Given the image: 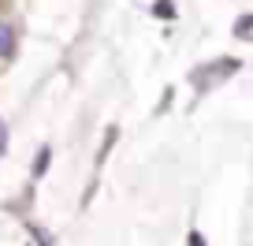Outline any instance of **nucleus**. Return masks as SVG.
<instances>
[{
  "mask_svg": "<svg viewBox=\"0 0 253 246\" xmlns=\"http://www.w3.org/2000/svg\"><path fill=\"white\" fill-rule=\"evenodd\" d=\"M153 15H157V19H175V4H171V0H157Z\"/></svg>",
  "mask_w": 253,
  "mask_h": 246,
  "instance_id": "39448f33",
  "label": "nucleus"
},
{
  "mask_svg": "<svg viewBox=\"0 0 253 246\" xmlns=\"http://www.w3.org/2000/svg\"><path fill=\"white\" fill-rule=\"evenodd\" d=\"M235 71H238L235 56H220V60H212V64H201L198 71H190V82L198 86V94H209L212 86H220V82L231 79Z\"/></svg>",
  "mask_w": 253,
  "mask_h": 246,
  "instance_id": "f257e3e1",
  "label": "nucleus"
},
{
  "mask_svg": "<svg viewBox=\"0 0 253 246\" xmlns=\"http://www.w3.org/2000/svg\"><path fill=\"white\" fill-rule=\"evenodd\" d=\"M4 153H8V127L0 123V157H4Z\"/></svg>",
  "mask_w": 253,
  "mask_h": 246,
  "instance_id": "423d86ee",
  "label": "nucleus"
},
{
  "mask_svg": "<svg viewBox=\"0 0 253 246\" xmlns=\"http://www.w3.org/2000/svg\"><path fill=\"white\" fill-rule=\"evenodd\" d=\"M48 160H52V149H48V146H41V149H38V157H34V168H30V172H34V179H41V175L48 172Z\"/></svg>",
  "mask_w": 253,
  "mask_h": 246,
  "instance_id": "7ed1b4c3",
  "label": "nucleus"
},
{
  "mask_svg": "<svg viewBox=\"0 0 253 246\" xmlns=\"http://www.w3.org/2000/svg\"><path fill=\"white\" fill-rule=\"evenodd\" d=\"M235 38H242V41L253 38V15H242V19L235 23Z\"/></svg>",
  "mask_w": 253,
  "mask_h": 246,
  "instance_id": "20e7f679",
  "label": "nucleus"
},
{
  "mask_svg": "<svg viewBox=\"0 0 253 246\" xmlns=\"http://www.w3.org/2000/svg\"><path fill=\"white\" fill-rule=\"evenodd\" d=\"M186 243H190V246H205V239H201V231H190Z\"/></svg>",
  "mask_w": 253,
  "mask_h": 246,
  "instance_id": "0eeeda50",
  "label": "nucleus"
},
{
  "mask_svg": "<svg viewBox=\"0 0 253 246\" xmlns=\"http://www.w3.org/2000/svg\"><path fill=\"white\" fill-rule=\"evenodd\" d=\"M11 56H15V30L8 23H0V67L8 64Z\"/></svg>",
  "mask_w": 253,
  "mask_h": 246,
  "instance_id": "f03ea898",
  "label": "nucleus"
}]
</instances>
